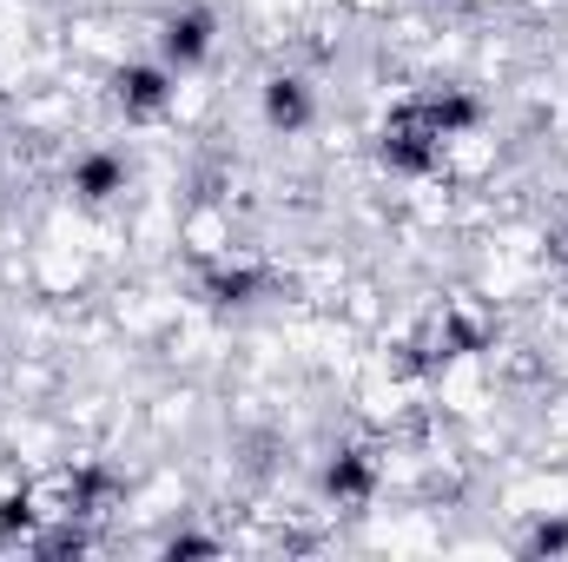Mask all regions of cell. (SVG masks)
<instances>
[{"instance_id":"6da1fadb","label":"cell","mask_w":568,"mask_h":562,"mask_svg":"<svg viewBox=\"0 0 568 562\" xmlns=\"http://www.w3.org/2000/svg\"><path fill=\"white\" fill-rule=\"evenodd\" d=\"M165 53L172 60H199L205 53V13H172L165 20Z\"/></svg>"},{"instance_id":"7a4b0ae2","label":"cell","mask_w":568,"mask_h":562,"mask_svg":"<svg viewBox=\"0 0 568 562\" xmlns=\"http://www.w3.org/2000/svg\"><path fill=\"white\" fill-rule=\"evenodd\" d=\"M120 100H126L133 113H159V107H165V80H159L152 67H133V73H120Z\"/></svg>"},{"instance_id":"3957f363","label":"cell","mask_w":568,"mask_h":562,"mask_svg":"<svg viewBox=\"0 0 568 562\" xmlns=\"http://www.w3.org/2000/svg\"><path fill=\"white\" fill-rule=\"evenodd\" d=\"M272 120L278 127H297L304 120V87L297 80H272Z\"/></svg>"}]
</instances>
